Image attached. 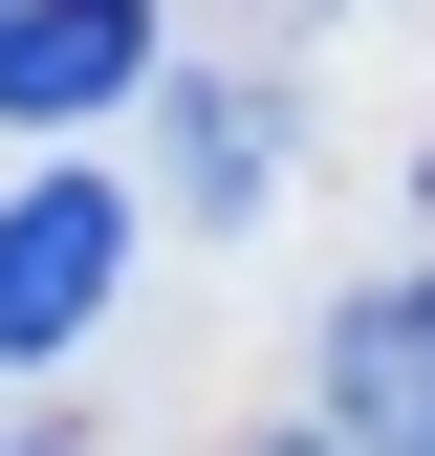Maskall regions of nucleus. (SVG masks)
Listing matches in <instances>:
<instances>
[{"label": "nucleus", "instance_id": "f257e3e1", "mask_svg": "<svg viewBox=\"0 0 435 456\" xmlns=\"http://www.w3.org/2000/svg\"><path fill=\"white\" fill-rule=\"evenodd\" d=\"M109 282H131V196H109L87 152L22 175V196H0V370H66L109 326Z\"/></svg>", "mask_w": 435, "mask_h": 456}, {"label": "nucleus", "instance_id": "f03ea898", "mask_svg": "<svg viewBox=\"0 0 435 456\" xmlns=\"http://www.w3.org/2000/svg\"><path fill=\"white\" fill-rule=\"evenodd\" d=\"M131 87H152V0H0V109L22 131H87Z\"/></svg>", "mask_w": 435, "mask_h": 456}, {"label": "nucleus", "instance_id": "7ed1b4c3", "mask_svg": "<svg viewBox=\"0 0 435 456\" xmlns=\"http://www.w3.org/2000/svg\"><path fill=\"white\" fill-rule=\"evenodd\" d=\"M326 435L349 456H435V282H370L326 326Z\"/></svg>", "mask_w": 435, "mask_h": 456}, {"label": "nucleus", "instance_id": "20e7f679", "mask_svg": "<svg viewBox=\"0 0 435 456\" xmlns=\"http://www.w3.org/2000/svg\"><path fill=\"white\" fill-rule=\"evenodd\" d=\"M175 152H196V217H261V196H283V109H240V87H196Z\"/></svg>", "mask_w": 435, "mask_h": 456}, {"label": "nucleus", "instance_id": "39448f33", "mask_svg": "<svg viewBox=\"0 0 435 456\" xmlns=\"http://www.w3.org/2000/svg\"><path fill=\"white\" fill-rule=\"evenodd\" d=\"M261 456H349V435H326V413H305V435H261Z\"/></svg>", "mask_w": 435, "mask_h": 456}]
</instances>
